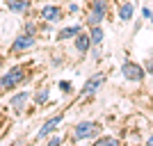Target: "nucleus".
I'll use <instances>...</instances> for the list:
<instances>
[{
    "label": "nucleus",
    "mask_w": 153,
    "mask_h": 146,
    "mask_svg": "<svg viewBox=\"0 0 153 146\" xmlns=\"http://www.w3.org/2000/svg\"><path fill=\"white\" fill-rule=\"evenodd\" d=\"M146 69H149V73H153V59H151V62L146 64Z\"/></svg>",
    "instance_id": "nucleus-23"
},
{
    "label": "nucleus",
    "mask_w": 153,
    "mask_h": 146,
    "mask_svg": "<svg viewBox=\"0 0 153 146\" xmlns=\"http://www.w3.org/2000/svg\"><path fill=\"white\" fill-rule=\"evenodd\" d=\"M89 37H91V46H101L103 44V37H105V32H103L101 25H94L89 30Z\"/></svg>",
    "instance_id": "nucleus-13"
},
{
    "label": "nucleus",
    "mask_w": 153,
    "mask_h": 146,
    "mask_svg": "<svg viewBox=\"0 0 153 146\" xmlns=\"http://www.w3.org/2000/svg\"><path fill=\"white\" fill-rule=\"evenodd\" d=\"M96 144L98 146H119L117 137H96Z\"/></svg>",
    "instance_id": "nucleus-16"
},
{
    "label": "nucleus",
    "mask_w": 153,
    "mask_h": 146,
    "mask_svg": "<svg viewBox=\"0 0 153 146\" xmlns=\"http://www.w3.org/2000/svg\"><path fill=\"white\" fill-rule=\"evenodd\" d=\"M133 14H135V7H133V2H121V5H119V21L128 23V21L133 19Z\"/></svg>",
    "instance_id": "nucleus-12"
},
{
    "label": "nucleus",
    "mask_w": 153,
    "mask_h": 146,
    "mask_svg": "<svg viewBox=\"0 0 153 146\" xmlns=\"http://www.w3.org/2000/svg\"><path fill=\"white\" fill-rule=\"evenodd\" d=\"M82 32V25H66L57 32V41H66V39H76V34Z\"/></svg>",
    "instance_id": "nucleus-11"
},
{
    "label": "nucleus",
    "mask_w": 153,
    "mask_h": 146,
    "mask_svg": "<svg viewBox=\"0 0 153 146\" xmlns=\"http://www.w3.org/2000/svg\"><path fill=\"white\" fill-rule=\"evenodd\" d=\"M73 41H76V50L78 53H89V48H91V37L89 34H87V32H80V34H76V39H73Z\"/></svg>",
    "instance_id": "nucleus-9"
},
{
    "label": "nucleus",
    "mask_w": 153,
    "mask_h": 146,
    "mask_svg": "<svg viewBox=\"0 0 153 146\" xmlns=\"http://www.w3.org/2000/svg\"><path fill=\"white\" fill-rule=\"evenodd\" d=\"M48 98H51V91H48V87H41L37 94H34V103H37V105H44Z\"/></svg>",
    "instance_id": "nucleus-15"
},
{
    "label": "nucleus",
    "mask_w": 153,
    "mask_h": 146,
    "mask_svg": "<svg viewBox=\"0 0 153 146\" xmlns=\"http://www.w3.org/2000/svg\"><path fill=\"white\" fill-rule=\"evenodd\" d=\"M5 5L9 12L16 14H27L30 12V0H5Z\"/></svg>",
    "instance_id": "nucleus-10"
},
{
    "label": "nucleus",
    "mask_w": 153,
    "mask_h": 146,
    "mask_svg": "<svg viewBox=\"0 0 153 146\" xmlns=\"http://www.w3.org/2000/svg\"><path fill=\"white\" fill-rule=\"evenodd\" d=\"M39 16H41V21L44 23H57V21H62L64 12L59 5H44L41 7V12H39Z\"/></svg>",
    "instance_id": "nucleus-7"
},
{
    "label": "nucleus",
    "mask_w": 153,
    "mask_h": 146,
    "mask_svg": "<svg viewBox=\"0 0 153 146\" xmlns=\"http://www.w3.org/2000/svg\"><path fill=\"white\" fill-rule=\"evenodd\" d=\"M91 9L101 14H108V0H91Z\"/></svg>",
    "instance_id": "nucleus-17"
},
{
    "label": "nucleus",
    "mask_w": 153,
    "mask_h": 146,
    "mask_svg": "<svg viewBox=\"0 0 153 146\" xmlns=\"http://www.w3.org/2000/svg\"><path fill=\"white\" fill-rule=\"evenodd\" d=\"M27 103H30V91H16V94L9 96V107H12L14 114H21L27 110Z\"/></svg>",
    "instance_id": "nucleus-5"
},
{
    "label": "nucleus",
    "mask_w": 153,
    "mask_h": 146,
    "mask_svg": "<svg viewBox=\"0 0 153 146\" xmlns=\"http://www.w3.org/2000/svg\"><path fill=\"white\" fill-rule=\"evenodd\" d=\"M37 30H39L37 23H34V21H27V23H25V30H23V32H27V34H37Z\"/></svg>",
    "instance_id": "nucleus-19"
},
{
    "label": "nucleus",
    "mask_w": 153,
    "mask_h": 146,
    "mask_svg": "<svg viewBox=\"0 0 153 146\" xmlns=\"http://www.w3.org/2000/svg\"><path fill=\"white\" fill-rule=\"evenodd\" d=\"M59 91H62V94H71V91H73L71 80H62V82H59Z\"/></svg>",
    "instance_id": "nucleus-18"
},
{
    "label": "nucleus",
    "mask_w": 153,
    "mask_h": 146,
    "mask_svg": "<svg viewBox=\"0 0 153 146\" xmlns=\"http://www.w3.org/2000/svg\"><path fill=\"white\" fill-rule=\"evenodd\" d=\"M23 80H25V71L21 69V66H14V69L5 71L0 76V87L2 89H16Z\"/></svg>",
    "instance_id": "nucleus-2"
},
{
    "label": "nucleus",
    "mask_w": 153,
    "mask_h": 146,
    "mask_svg": "<svg viewBox=\"0 0 153 146\" xmlns=\"http://www.w3.org/2000/svg\"><path fill=\"white\" fill-rule=\"evenodd\" d=\"M69 12H78V2H71V5H69Z\"/></svg>",
    "instance_id": "nucleus-22"
},
{
    "label": "nucleus",
    "mask_w": 153,
    "mask_h": 146,
    "mask_svg": "<svg viewBox=\"0 0 153 146\" xmlns=\"http://www.w3.org/2000/svg\"><path fill=\"white\" fill-rule=\"evenodd\" d=\"M146 144H149V146H153V133L149 135V139H146Z\"/></svg>",
    "instance_id": "nucleus-24"
},
{
    "label": "nucleus",
    "mask_w": 153,
    "mask_h": 146,
    "mask_svg": "<svg viewBox=\"0 0 153 146\" xmlns=\"http://www.w3.org/2000/svg\"><path fill=\"white\" fill-rule=\"evenodd\" d=\"M62 144V137H59V135H53L51 139H48V146H59Z\"/></svg>",
    "instance_id": "nucleus-20"
},
{
    "label": "nucleus",
    "mask_w": 153,
    "mask_h": 146,
    "mask_svg": "<svg viewBox=\"0 0 153 146\" xmlns=\"http://www.w3.org/2000/svg\"><path fill=\"white\" fill-rule=\"evenodd\" d=\"M98 137V126L94 121H78L73 126V139L80 142V139H96Z\"/></svg>",
    "instance_id": "nucleus-1"
},
{
    "label": "nucleus",
    "mask_w": 153,
    "mask_h": 146,
    "mask_svg": "<svg viewBox=\"0 0 153 146\" xmlns=\"http://www.w3.org/2000/svg\"><path fill=\"white\" fill-rule=\"evenodd\" d=\"M105 82V76L103 73H94V76L87 80V82L82 84V89H80V96H94L98 89H101V84Z\"/></svg>",
    "instance_id": "nucleus-8"
},
{
    "label": "nucleus",
    "mask_w": 153,
    "mask_h": 146,
    "mask_svg": "<svg viewBox=\"0 0 153 146\" xmlns=\"http://www.w3.org/2000/svg\"><path fill=\"white\" fill-rule=\"evenodd\" d=\"M62 121H64L62 114H55V116H51V119H46L44 123H41V128L37 130V139H46L48 135H53V133L59 128V123H62Z\"/></svg>",
    "instance_id": "nucleus-6"
},
{
    "label": "nucleus",
    "mask_w": 153,
    "mask_h": 146,
    "mask_svg": "<svg viewBox=\"0 0 153 146\" xmlns=\"http://www.w3.org/2000/svg\"><path fill=\"white\" fill-rule=\"evenodd\" d=\"M103 19H105V14L101 12H96V9H89V14H87V25L94 27V25H101Z\"/></svg>",
    "instance_id": "nucleus-14"
},
{
    "label": "nucleus",
    "mask_w": 153,
    "mask_h": 146,
    "mask_svg": "<svg viewBox=\"0 0 153 146\" xmlns=\"http://www.w3.org/2000/svg\"><path fill=\"white\" fill-rule=\"evenodd\" d=\"M144 66L137 62H123L121 64V76L126 78V80H130V82H140L142 78H144Z\"/></svg>",
    "instance_id": "nucleus-4"
},
{
    "label": "nucleus",
    "mask_w": 153,
    "mask_h": 146,
    "mask_svg": "<svg viewBox=\"0 0 153 146\" xmlns=\"http://www.w3.org/2000/svg\"><path fill=\"white\" fill-rule=\"evenodd\" d=\"M142 16H144V19H151V16H153V12L149 9V7H144V9H142Z\"/></svg>",
    "instance_id": "nucleus-21"
},
{
    "label": "nucleus",
    "mask_w": 153,
    "mask_h": 146,
    "mask_svg": "<svg viewBox=\"0 0 153 146\" xmlns=\"http://www.w3.org/2000/svg\"><path fill=\"white\" fill-rule=\"evenodd\" d=\"M34 41H37V37H34V34H27V32H23V34H19V37L14 39V44L9 46V53H12V55L27 53L32 46H34Z\"/></svg>",
    "instance_id": "nucleus-3"
}]
</instances>
